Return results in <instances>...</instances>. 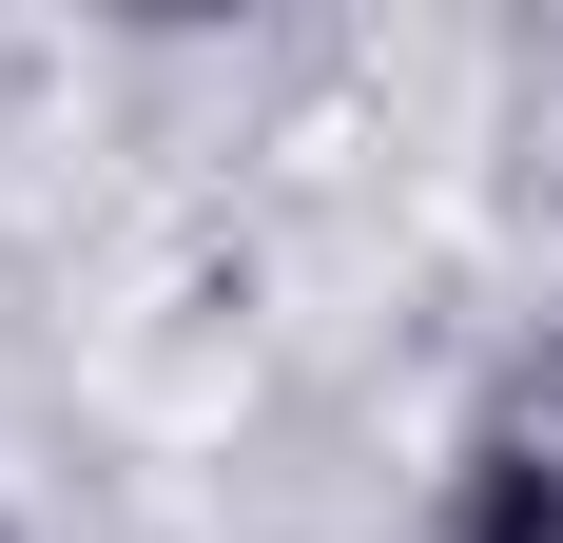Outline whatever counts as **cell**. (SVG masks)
I'll use <instances>...</instances> for the list:
<instances>
[{
    "mask_svg": "<svg viewBox=\"0 0 563 543\" xmlns=\"http://www.w3.org/2000/svg\"><path fill=\"white\" fill-rule=\"evenodd\" d=\"M448 543H563V446L544 428L466 446V466H448Z\"/></svg>",
    "mask_w": 563,
    "mask_h": 543,
    "instance_id": "1",
    "label": "cell"
},
{
    "mask_svg": "<svg viewBox=\"0 0 563 543\" xmlns=\"http://www.w3.org/2000/svg\"><path fill=\"white\" fill-rule=\"evenodd\" d=\"M544 446H563V369H544Z\"/></svg>",
    "mask_w": 563,
    "mask_h": 543,
    "instance_id": "2",
    "label": "cell"
}]
</instances>
